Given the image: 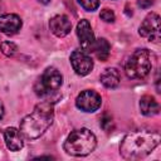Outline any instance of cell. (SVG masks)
<instances>
[{"label":"cell","mask_w":161,"mask_h":161,"mask_svg":"<svg viewBox=\"0 0 161 161\" xmlns=\"http://www.w3.org/2000/svg\"><path fill=\"white\" fill-rule=\"evenodd\" d=\"M161 141L157 131L136 130L127 133L119 145V153L126 160H140L150 155Z\"/></svg>","instance_id":"1"},{"label":"cell","mask_w":161,"mask_h":161,"mask_svg":"<svg viewBox=\"0 0 161 161\" xmlns=\"http://www.w3.org/2000/svg\"><path fill=\"white\" fill-rule=\"evenodd\" d=\"M54 108L53 102L43 101L38 103L31 113L25 116L20 122V132L26 140L39 138L53 123Z\"/></svg>","instance_id":"2"},{"label":"cell","mask_w":161,"mask_h":161,"mask_svg":"<svg viewBox=\"0 0 161 161\" xmlns=\"http://www.w3.org/2000/svg\"><path fill=\"white\" fill-rule=\"evenodd\" d=\"M97 146L96 135L88 128H79L72 131L64 141V151L72 156H87L94 151Z\"/></svg>","instance_id":"3"},{"label":"cell","mask_w":161,"mask_h":161,"mask_svg":"<svg viewBox=\"0 0 161 161\" xmlns=\"http://www.w3.org/2000/svg\"><path fill=\"white\" fill-rule=\"evenodd\" d=\"M152 68L151 54L147 49L135 50L125 64V73L130 79H142L148 75Z\"/></svg>","instance_id":"4"},{"label":"cell","mask_w":161,"mask_h":161,"mask_svg":"<svg viewBox=\"0 0 161 161\" xmlns=\"http://www.w3.org/2000/svg\"><path fill=\"white\" fill-rule=\"evenodd\" d=\"M62 83H63V78L59 70L54 67H49L44 70L42 77L38 79V82L34 86V89L39 97L49 98L52 94L58 92Z\"/></svg>","instance_id":"5"},{"label":"cell","mask_w":161,"mask_h":161,"mask_svg":"<svg viewBox=\"0 0 161 161\" xmlns=\"http://www.w3.org/2000/svg\"><path fill=\"white\" fill-rule=\"evenodd\" d=\"M138 34L147 38L152 43H158L160 40V16L156 13H150L138 28Z\"/></svg>","instance_id":"6"},{"label":"cell","mask_w":161,"mask_h":161,"mask_svg":"<svg viewBox=\"0 0 161 161\" xmlns=\"http://www.w3.org/2000/svg\"><path fill=\"white\" fill-rule=\"evenodd\" d=\"M102 104V98L101 96L92 89H86L83 92H80L77 98H75V106L83 111V112H96Z\"/></svg>","instance_id":"7"},{"label":"cell","mask_w":161,"mask_h":161,"mask_svg":"<svg viewBox=\"0 0 161 161\" xmlns=\"http://www.w3.org/2000/svg\"><path fill=\"white\" fill-rule=\"evenodd\" d=\"M70 64L78 75H87L93 69V60L84 50H74L70 54Z\"/></svg>","instance_id":"8"},{"label":"cell","mask_w":161,"mask_h":161,"mask_svg":"<svg viewBox=\"0 0 161 161\" xmlns=\"http://www.w3.org/2000/svg\"><path fill=\"white\" fill-rule=\"evenodd\" d=\"M77 35L79 39V44L84 52H92L93 44H94V33L92 30V26L87 19H82L77 24Z\"/></svg>","instance_id":"9"},{"label":"cell","mask_w":161,"mask_h":161,"mask_svg":"<svg viewBox=\"0 0 161 161\" xmlns=\"http://www.w3.org/2000/svg\"><path fill=\"white\" fill-rule=\"evenodd\" d=\"M23 26V21L16 14H0V31L6 35L16 34Z\"/></svg>","instance_id":"10"},{"label":"cell","mask_w":161,"mask_h":161,"mask_svg":"<svg viewBox=\"0 0 161 161\" xmlns=\"http://www.w3.org/2000/svg\"><path fill=\"white\" fill-rule=\"evenodd\" d=\"M49 28L55 36L63 38L70 33L72 23L65 15H55L49 20Z\"/></svg>","instance_id":"11"},{"label":"cell","mask_w":161,"mask_h":161,"mask_svg":"<svg viewBox=\"0 0 161 161\" xmlns=\"http://www.w3.org/2000/svg\"><path fill=\"white\" fill-rule=\"evenodd\" d=\"M4 140L6 147L10 151H20L24 147V138L19 130L15 127H9L4 132Z\"/></svg>","instance_id":"12"},{"label":"cell","mask_w":161,"mask_h":161,"mask_svg":"<svg viewBox=\"0 0 161 161\" xmlns=\"http://www.w3.org/2000/svg\"><path fill=\"white\" fill-rule=\"evenodd\" d=\"M140 111L143 116L151 117V116H155L158 113L160 106L152 96L146 94V96H142L140 99Z\"/></svg>","instance_id":"13"},{"label":"cell","mask_w":161,"mask_h":161,"mask_svg":"<svg viewBox=\"0 0 161 161\" xmlns=\"http://www.w3.org/2000/svg\"><path fill=\"white\" fill-rule=\"evenodd\" d=\"M99 80L106 88H116L119 84V73L116 68H107L101 74Z\"/></svg>","instance_id":"14"},{"label":"cell","mask_w":161,"mask_h":161,"mask_svg":"<svg viewBox=\"0 0 161 161\" xmlns=\"http://www.w3.org/2000/svg\"><path fill=\"white\" fill-rule=\"evenodd\" d=\"M92 52L96 54V57H97L99 60L106 62V60L108 59V57H109L111 45H109V43L107 42V39L99 38V39H96V40H94Z\"/></svg>","instance_id":"15"},{"label":"cell","mask_w":161,"mask_h":161,"mask_svg":"<svg viewBox=\"0 0 161 161\" xmlns=\"http://www.w3.org/2000/svg\"><path fill=\"white\" fill-rule=\"evenodd\" d=\"M0 49H1V53L5 54L6 57H13V55L18 52L16 44L13 43V42H9V40L1 42V43H0Z\"/></svg>","instance_id":"16"},{"label":"cell","mask_w":161,"mask_h":161,"mask_svg":"<svg viewBox=\"0 0 161 161\" xmlns=\"http://www.w3.org/2000/svg\"><path fill=\"white\" fill-rule=\"evenodd\" d=\"M99 125L101 127L106 131V132H112L113 128H114V123H113V118L109 113H103V116L101 117V121H99Z\"/></svg>","instance_id":"17"},{"label":"cell","mask_w":161,"mask_h":161,"mask_svg":"<svg viewBox=\"0 0 161 161\" xmlns=\"http://www.w3.org/2000/svg\"><path fill=\"white\" fill-rule=\"evenodd\" d=\"M78 3L87 11H94L99 6V0H78Z\"/></svg>","instance_id":"18"},{"label":"cell","mask_w":161,"mask_h":161,"mask_svg":"<svg viewBox=\"0 0 161 161\" xmlns=\"http://www.w3.org/2000/svg\"><path fill=\"white\" fill-rule=\"evenodd\" d=\"M99 18H101L103 21H106V23H113V21H114V19H116L114 13H113L111 9H107V8L101 10Z\"/></svg>","instance_id":"19"},{"label":"cell","mask_w":161,"mask_h":161,"mask_svg":"<svg viewBox=\"0 0 161 161\" xmlns=\"http://www.w3.org/2000/svg\"><path fill=\"white\" fill-rule=\"evenodd\" d=\"M153 4V0H138V5L142 9H147Z\"/></svg>","instance_id":"20"},{"label":"cell","mask_w":161,"mask_h":161,"mask_svg":"<svg viewBox=\"0 0 161 161\" xmlns=\"http://www.w3.org/2000/svg\"><path fill=\"white\" fill-rule=\"evenodd\" d=\"M4 113H5V111H4V104H3V102L0 101V119L4 117Z\"/></svg>","instance_id":"21"},{"label":"cell","mask_w":161,"mask_h":161,"mask_svg":"<svg viewBox=\"0 0 161 161\" xmlns=\"http://www.w3.org/2000/svg\"><path fill=\"white\" fill-rule=\"evenodd\" d=\"M50 1H52V0H39V3H42V4H44V5H48Z\"/></svg>","instance_id":"22"},{"label":"cell","mask_w":161,"mask_h":161,"mask_svg":"<svg viewBox=\"0 0 161 161\" xmlns=\"http://www.w3.org/2000/svg\"><path fill=\"white\" fill-rule=\"evenodd\" d=\"M0 9H1V3H0Z\"/></svg>","instance_id":"23"}]
</instances>
